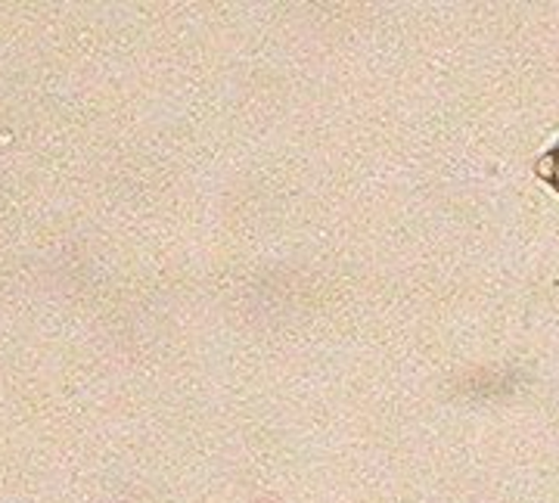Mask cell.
I'll return each mask as SVG.
<instances>
[{"label": "cell", "instance_id": "cell-1", "mask_svg": "<svg viewBox=\"0 0 559 503\" xmlns=\"http://www.w3.org/2000/svg\"><path fill=\"white\" fill-rule=\"evenodd\" d=\"M535 175L559 196V141L535 161Z\"/></svg>", "mask_w": 559, "mask_h": 503}]
</instances>
